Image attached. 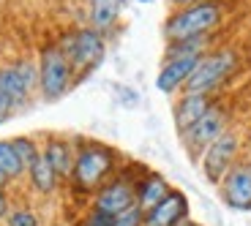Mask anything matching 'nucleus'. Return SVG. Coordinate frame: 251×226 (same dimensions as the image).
Returning a JSON list of instances; mask_svg holds the SVG:
<instances>
[{"label":"nucleus","instance_id":"f257e3e1","mask_svg":"<svg viewBox=\"0 0 251 226\" xmlns=\"http://www.w3.org/2000/svg\"><path fill=\"white\" fill-rule=\"evenodd\" d=\"M118 172V156L112 147L101 142H85L76 147L74 169H71V188L76 194H96Z\"/></svg>","mask_w":251,"mask_h":226},{"label":"nucleus","instance_id":"f03ea898","mask_svg":"<svg viewBox=\"0 0 251 226\" xmlns=\"http://www.w3.org/2000/svg\"><path fill=\"white\" fill-rule=\"evenodd\" d=\"M224 19V3L221 0H197L191 6H183L172 11V17L164 22V38L167 44L183 41L194 36H210Z\"/></svg>","mask_w":251,"mask_h":226},{"label":"nucleus","instance_id":"7ed1b4c3","mask_svg":"<svg viewBox=\"0 0 251 226\" xmlns=\"http://www.w3.org/2000/svg\"><path fill=\"white\" fill-rule=\"evenodd\" d=\"M240 68V55L232 46H219L210 49L207 55L200 57L197 68L191 71L188 82L183 85V93H200V95H213L219 88H224L226 82L235 76Z\"/></svg>","mask_w":251,"mask_h":226},{"label":"nucleus","instance_id":"20e7f679","mask_svg":"<svg viewBox=\"0 0 251 226\" xmlns=\"http://www.w3.org/2000/svg\"><path fill=\"white\" fill-rule=\"evenodd\" d=\"M60 52L66 55V60L71 63V68L79 71V74H88L96 66L104 60V33H99L96 27H76V30L66 33V36L57 41Z\"/></svg>","mask_w":251,"mask_h":226},{"label":"nucleus","instance_id":"39448f33","mask_svg":"<svg viewBox=\"0 0 251 226\" xmlns=\"http://www.w3.org/2000/svg\"><path fill=\"white\" fill-rule=\"evenodd\" d=\"M74 85V68L57 44H47L38 57V90L47 101H57Z\"/></svg>","mask_w":251,"mask_h":226},{"label":"nucleus","instance_id":"423d86ee","mask_svg":"<svg viewBox=\"0 0 251 226\" xmlns=\"http://www.w3.org/2000/svg\"><path fill=\"white\" fill-rule=\"evenodd\" d=\"M240 147H243L240 134L235 131V128H226L213 145L200 156V169H202V175H205V180L219 185L226 172L232 169L238 161H243V158H240Z\"/></svg>","mask_w":251,"mask_h":226},{"label":"nucleus","instance_id":"0eeeda50","mask_svg":"<svg viewBox=\"0 0 251 226\" xmlns=\"http://www.w3.org/2000/svg\"><path fill=\"white\" fill-rule=\"evenodd\" d=\"M226 128H229V114H226L224 107L213 104V107L207 109V112L202 114V117L197 120L186 134H180V139H183V145L188 147L191 156H202V153L213 145Z\"/></svg>","mask_w":251,"mask_h":226},{"label":"nucleus","instance_id":"6e6552de","mask_svg":"<svg viewBox=\"0 0 251 226\" xmlns=\"http://www.w3.org/2000/svg\"><path fill=\"white\" fill-rule=\"evenodd\" d=\"M0 88L11 98L14 109L25 107L33 90L38 88V66H33L30 60H17L6 68H0Z\"/></svg>","mask_w":251,"mask_h":226},{"label":"nucleus","instance_id":"1a4fd4ad","mask_svg":"<svg viewBox=\"0 0 251 226\" xmlns=\"http://www.w3.org/2000/svg\"><path fill=\"white\" fill-rule=\"evenodd\" d=\"M219 194L229 210L235 213H251V163L238 161L219 182Z\"/></svg>","mask_w":251,"mask_h":226},{"label":"nucleus","instance_id":"9d476101","mask_svg":"<svg viewBox=\"0 0 251 226\" xmlns=\"http://www.w3.org/2000/svg\"><path fill=\"white\" fill-rule=\"evenodd\" d=\"M134 185H137V180H128L126 175H115L93 194V207L115 218L118 213L137 204V188Z\"/></svg>","mask_w":251,"mask_h":226},{"label":"nucleus","instance_id":"9b49d317","mask_svg":"<svg viewBox=\"0 0 251 226\" xmlns=\"http://www.w3.org/2000/svg\"><path fill=\"white\" fill-rule=\"evenodd\" d=\"M188 218V199L183 191H170V196L145 213L142 226H180Z\"/></svg>","mask_w":251,"mask_h":226},{"label":"nucleus","instance_id":"f8f14e48","mask_svg":"<svg viewBox=\"0 0 251 226\" xmlns=\"http://www.w3.org/2000/svg\"><path fill=\"white\" fill-rule=\"evenodd\" d=\"M200 57H172V60H164L161 71L156 76V88L161 93H177L183 90V85L188 82L191 71L197 68Z\"/></svg>","mask_w":251,"mask_h":226},{"label":"nucleus","instance_id":"ddd939ff","mask_svg":"<svg viewBox=\"0 0 251 226\" xmlns=\"http://www.w3.org/2000/svg\"><path fill=\"white\" fill-rule=\"evenodd\" d=\"M213 107V95H200V93H183L177 98L175 109V126H177V134H186L188 128L194 126L197 120L207 112V109Z\"/></svg>","mask_w":251,"mask_h":226},{"label":"nucleus","instance_id":"4468645a","mask_svg":"<svg viewBox=\"0 0 251 226\" xmlns=\"http://www.w3.org/2000/svg\"><path fill=\"white\" fill-rule=\"evenodd\" d=\"M41 156L50 161V166L55 169V175L60 180H71V169H74V156H76V147L71 145L69 139L63 136H50L41 147Z\"/></svg>","mask_w":251,"mask_h":226},{"label":"nucleus","instance_id":"2eb2a0df","mask_svg":"<svg viewBox=\"0 0 251 226\" xmlns=\"http://www.w3.org/2000/svg\"><path fill=\"white\" fill-rule=\"evenodd\" d=\"M137 207L142 210V213H151L156 204H161L167 196H170V182L164 180L158 172H145L142 177L137 180Z\"/></svg>","mask_w":251,"mask_h":226},{"label":"nucleus","instance_id":"dca6fc26","mask_svg":"<svg viewBox=\"0 0 251 226\" xmlns=\"http://www.w3.org/2000/svg\"><path fill=\"white\" fill-rule=\"evenodd\" d=\"M213 49V33L210 36H194V38H183V41H172L167 44L164 52V60H172V57H202Z\"/></svg>","mask_w":251,"mask_h":226},{"label":"nucleus","instance_id":"f3484780","mask_svg":"<svg viewBox=\"0 0 251 226\" xmlns=\"http://www.w3.org/2000/svg\"><path fill=\"white\" fill-rule=\"evenodd\" d=\"M27 180H30V185H33V191H36V194L50 196V194H55L60 177L55 175V169L50 166V161H47L44 156H38V161L33 163L30 169H27Z\"/></svg>","mask_w":251,"mask_h":226},{"label":"nucleus","instance_id":"a211bd4d","mask_svg":"<svg viewBox=\"0 0 251 226\" xmlns=\"http://www.w3.org/2000/svg\"><path fill=\"white\" fill-rule=\"evenodd\" d=\"M0 172L8 177V180H17V177L25 175V166L19 163L17 153L11 147V139H0Z\"/></svg>","mask_w":251,"mask_h":226},{"label":"nucleus","instance_id":"6ab92c4d","mask_svg":"<svg viewBox=\"0 0 251 226\" xmlns=\"http://www.w3.org/2000/svg\"><path fill=\"white\" fill-rule=\"evenodd\" d=\"M11 147H14V153H17L19 163L25 166V175H27V169H30L33 163L38 161V156H41V147H38L36 139H30V136H17V139H11Z\"/></svg>","mask_w":251,"mask_h":226},{"label":"nucleus","instance_id":"aec40b11","mask_svg":"<svg viewBox=\"0 0 251 226\" xmlns=\"http://www.w3.org/2000/svg\"><path fill=\"white\" fill-rule=\"evenodd\" d=\"M6 226H41L33 207H11L6 215Z\"/></svg>","mask_w":251,"mask_h":226},{"label":"nucleus","instance_id":"412c9836","mask_svg":"<svg viewBox=\"0 0 251 226\" xmlns=\"http://www.w3.org/2000/svg\"><path fill=\"white\" fill-rule=\"evenodd\" d=\"M142 221H145V213L137 207V204H131L128 210H123V213L115 215L112 226H142Z\"/></svg>","mask_w":251,"mask_h":226},{"label":"nucleus","instance_id":"4be33fe9","mask_svg":"<svg viewBox=\"0 0 251 226\" xmlns=\"http://www.w3.org/2000/svg\"><path fill=\"white\" fill-rule=\"evenodd\" d=\"M115 218L107 213H101V210L90 207L88 213H85V218H82V226H112Z\"/></svg>","mask_w":251,"mask_h":226},{"label":"nucleus","instance_id":"5701e85b","mask_svg":"<svg viewBox=\"0 0 251 226\" xmlns=\"http://www.w3.org/2000/svg\"><path fill=\"white\" fill-rule=\"evenodd\" d=\"M11 114H14V104H11V98L6 95V90L0 88V123H6Z\"/></svg>","mask_w":251,"mask_h":226},{"label":"nucleus","instance_id":"b1692460","mask_svg":"<svg viewBox=\"0 0 251 226\" xmlns=\"http://www.w3.org/2000/svg\"><path fill=\"white\" fill-rule=\"evenodd\" d=\"M8 210H11V204H8V194H6V188H0V221H6Z\"/></svg>","mask_w":251,"mask_h":226},{"label":"nucleus","instance_id":"393cba45","mask_svg":"<svg viewBox=\"0 0 251 226\" xmlns=\"http://www.w3.org/2000/svg\"><path fill=\"white\" fill-rule=\"evenodd\" d=\"M177 8H183V6H191V3H197V0H172Z\"/></svg>","mask_w":251,"mask_h":226},{"label":"nucleus","instance_id":"a878e982","mask_svg":"<svg viewBox=\"0 0 251 226\" xmlns=\"http://www.w3.org/2000/svg\"><path fill=\"white\" fill-rule=\"evenodd\" d=\"M8 182H11V180H8V177H6V175H3V172H0V188H6Z\"/></svg>","mask_w":251,"mask_h":226},{"label":"nucleus","instance_id":"bb28decb","mask_svg":"<svg viewBox=\"0 0 251 226\" xmlns=\"http://www.w3.org/2000/svg\"><path fill=\"white\" fill-rule=\"evenodd\" d=\"M180 226H202V224H197V221H191V218H186V221H183V224Z\"/></svg>","mask_w":251,"mask_h":226},{"label":"nucleus","instance_id":"cd10ccee","mask_svg":"<svg viewBox=\"0 0 251 226\" xmlns=\"http://www.w3.org/2000/svg\"><path fill=\"white\" fill-rule=\"evenodd\" d=\"M137 3H153V0H137Z\"/></svg>","mask_w":251,"mask_h":226},{"label":"nucleus","instance_id":"c85d7f7f","mask_svg":"<svg viewBox=\"0 0 251 226\" xmlns=\"http://www.w3.org/2000/svg\"><path fill=\"white\" fill-rule=\"evenodd\" d=\"M249 163H251V156H249Z\"/></svg>","mask_w":251,"mask_h":226},{"label":"nucleus","instance_id":"c756f323","mask_svg":"<svg viewBox=\"0 0 251 226\" xmlns=\"http://www.w3.org/2000/svg\"><path fill=\"white\" fill-rule=\"evenodd\" d=\"M120 3H123V0H120Z\"/></svg>","mask_w":251,"mask_h":226}]
</instances>
